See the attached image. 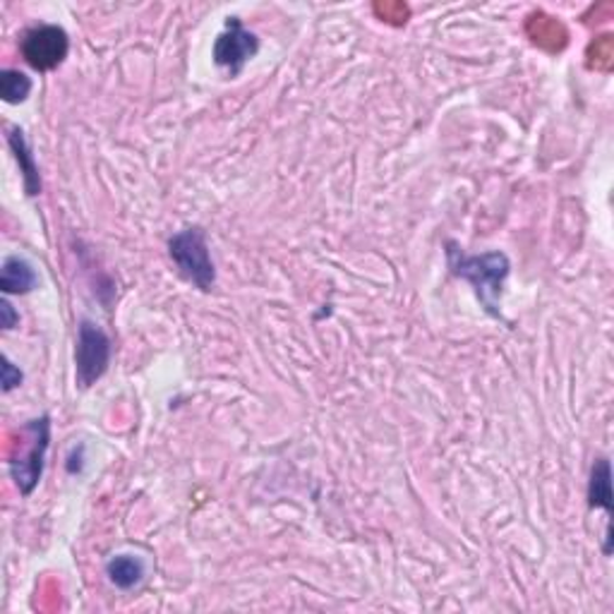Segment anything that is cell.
Returning a JSON list of instances; mask_svg holds the SVG:
<instances>
[{
	"mask_svg": "<svg viewBox=\"0 0 614 614\" xmlns=\"http://www.w3.org/2000/svg\"><path fill=\"white\" fill-rule=\"evenodd\" d=\"M22 432H27L29 447H27V454L15 456V459L10 461V478L15 480L20 495L29 497L36 490V485L41 483V475H44L46 452H48V444H51V418L48 416L34 418L22 428Z\"/></svg>",
	"mask_w": 614,
	"mask_h": 614,
	"instance_id": "4",
	"label": "cell"
},
{
	"mask_svg": "<svg viewBox=\"0 0 614 614\" xmlns=\"http://www.w3.org/2000/svg\"><path fill=\"white\" fill-rule=\"evenodd\" d=\"M449 272L466 284L473 286V293L490 317L502 320V293L511 274V262L499 250L468 255L454 240H447Z\"/></svg>",
	"mask_w": 614,
	"mask_h": 614,
	"instance_id": "1",
	"label": "cell"
},
{
	"mask_svg": "<svg viewBox=\"0 0 614 614\" xmlns=\"http://www.w3.org/2000/svg\"><path fill=\"white\" fill-rule=\"evenodd\" d=\"M39 286V274H36L34 264L20 255H10L3 260V269H0V288L5 296H27Z\"/></svg>",
	"mask_w": 614,
	"mask_h": 614,
	"instance_id": "9",
	"label": "cell"
},
{
	"mask_svg": "<svg viewBox=\"0 0 614 614\" xmlns=\"http://www.w3.org/2000/svg\"><path fill=\"white\" fill-rule=\"evenodd\" d=\"M588 507L603 509L607 514V531H605V545L603 552L612 555V514H614V495H612V466L607 456H600L591 466V475H588Z\"/></svg>",
	"mask_w": 614,
	"mask_h": 614,
	"instance_id": "7",
	"label": "cell"
},
{
	"mask_svg": "<svg viewBox=\"0 0 614 614\" xmlns=\"http://www.w3.org/2000/svg\"><path fill=\"white\" fill-rule=\"evenodd\" d=\"M144 574H147L144 562L132 555H116L106 564L108 581L120 588V591H132V588H137L144 581Z\"/></svg>",
	"mask_w": 614,
	"mask_h": 614,
	"instance_id": "10",
	"label": "cell"
},
{
	"mask_svg": "<svg viewBox=\"0 0 614 614\" xmlns=\"http://www.w3.org/2000/svg\"><path fill=\"white\" fill-rule=\"evenodd\" d=\"M22 58L39 72H51L65 63L70 51V36L58 24H39L22 36Z\"/></svg>",
	"mask_w": 614,
	"mask_h": 614,
	"instance_id": "5",
	"label": "cell"
},
{
	"mask_svg": "<svg viewBox=\"0 0 614 614\" xmlns=\"http://www.w3.org/2000/svg\"><path fill=\"white\" fill-rule=\"evenodd\" d=\"M8 144H10L12 154H15V161L20 166L24 192H27V197H39L41 195L39 164H36V159H34L29 142H27V137H24V130L17 125L8 128Z\"/></svg>",
	"mask_w": 614,
	"mask_h": 614,
	"instance_id": "8",
	"label": "cell"
},
{
	"mask_svg": "<svg viewBox=\"0 0 614 614\" xmlns=\"http://www.w3.org/2000/svg\"><path fill=\"white\" fill-rule=\"evenodd\" d=\"M0 324H3V329L10 332V329H15L17 324H20V315H17V310L12 308V303L8 298L0 300Z\"/></svg>",
	"mask_w": 614,
	"mask_h": 614,
	"instance_id": "13",
	"label": "cell"
},
{
	"mask_svg": "<svg viewBox=\"0 0 614 614\" xmlns=\"http://www.w3.org/2000/svg\"><path fill=\"white\" fill-rule=\"evenodd\" d=\"M22 380H24L22 370L5 356V358H3V392L10 394L12 389H17L20 384H22Z\"/></svg>",
	"mask_w": 614,
	"mask_h": 614,
	"instance_id": "12",
	"label": "cell"
},
{
	"mask_svg": "<svg viewBox=\"0 0 614 614\" xmlns=\"http://www.w3.org/2000/svg\"><path fill=\"white\" fill-rule=\"evenodd\" d=\"M257 51H260L257 34L245 29V24L240 17H228L226 29L216 36L212 58L216 65L228 70L231 75H240L250 60L257 56Z\"/></svg>",
	"mask_w": 614,
	"mask_h": 614,
	"instance_id": "6",
	"label": "cell"
},
{
	"mask_svg": "<svg viewBox=\"0 0 614 614\" xmlns=\"http://www.w3.org/2000/svg\"><path fill=\"white\" fill-rule=\"evenodd\" d=\"M168 257L176 264L180 279L209 293L216 284V267L202 226H188L168 238Z\"/></svg>",
	"mask_w": 614,
	"mask_h": 614,
	"instance_id": "2",
	"label": "cell"
},
{
	"mask_svg": "<svg viewBox=\"0 0 614 614\" xmlns=\"http://www.w3.org/2000/svg\"><path fill=\"white\" fill-rule=\"evenodd\" d=\"M113 344L99 324L92 320H82L77 327V346H75V382L80 389H89L99 382L108 365H111Z\"/></svg>",
	"mask_w": 614,
	"mask_h": 614,
	"instance_id": "3",
	"label": "cell"
},
{
	"mask_svg": "<svg viewBox=\"0 0 614 614\" xmlns=\"http://www.w3.org/2000/svg\"><path fill=\"white\" fill-rule=\"evenodd\" d=\"M32 94V80L20 70H3L0 72V96L10 106L24 104Z\"/></svg>",
	"mask_w": 614,
	"mask_h": 614,
	"instance_id": "11",
	"label": "cell"
}]
</instances>
